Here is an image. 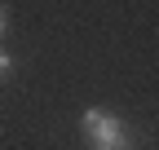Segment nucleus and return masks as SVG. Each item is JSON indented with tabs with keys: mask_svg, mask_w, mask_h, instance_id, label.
Here are the masks:
<instances>
[{
	"mask_svg": "<svg viewBox=\"0 0 159 150\" xmlns=\"http://www.w3.org/2000/svg\"><path fill=\"white\" fill-rule=\"evenodd\" d=\"M84 133L93 137V146H106V141H124V124L106 110H84Z\"/></svg>",
	"mask_w": 159,
	"mask_h": 150,
	"instance_id": "f257e3e1",
	"label": "nucleus"
},
{
	"mask_svg": "<svg viewBox=\"0 0 159 150\" xmlns=\"http://www.w3.org/2000/svg\"><path fill=\"white\" fill-rule=\"evenodd\" d=\"M93 150H133V141L124 137V141H106V146H93Z\"/></svg>",
	"mask_w": 159,
	"mask_h": 150,
	"instance_id": "f03ea898",
	"label": "nucleus"
},
{
	"mask_svg": "<svg viewBox=\"0 0 159 150\" xmlns=\"http://www.w3.org/2000/svg\"><path fill=\"white\" fill-rule=\"evenodd\" d=\"M9 31V13H5V5H0V35Z\"/></svg>",
	"mask_w": 159,
	"mask_h": 150,
	"instance_id": "20e7f679",
	"label": "nucleus"
},
{
	"mask_svg": "<svg viewBox=\"0 0 159 150\" xmlns=\"http://www.w3.org/2000/svg\"><path fill=\"white\" fill-rule=\"evenodd\" d=\"M9 66H13V58H9L5 49H0V80H5V75H9Z\"/></svg>",
	"mask_w": 159,
	"mask_h": 150,
	"instance_id": "7ed1b4c3",
	"label": "nucleus"
}]
</instances>
